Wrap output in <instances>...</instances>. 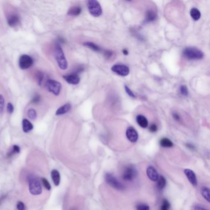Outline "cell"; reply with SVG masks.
Instances as JSON below:
<instances>
[{"instance_id": "6da1fadb", "label": "cell", "mask_w": 210, "mask_h": 210, "mask_svg": "<svg viewBox=\"0 0 210 210\" xmlns=\"http://www.w3.org/2000/svg\"><path fill=\"white\" fill-rule=\"evenodd\" d=\"M55 57L56 61L58 64L59 68L62 70H66L68 67V63L65 56L64 55V51L62 49L60 45L58 43L56 45L55 47Z\"/></svg>"}, {"instance_id": "7a4b0ae2", "label": "cell", "mask_w": 210, "mask_h": 210, "mask_svg": "<svg viewBox=\"0 0 210 210\" xmlns=\"http://www.w3.org/2000/svg\"><path fill=\"white\" fill-rule=\"evenodd\" d=\"M183 55L189 60H199L204 57L203 52L198 48L194 47H186L183 51Z\"/></svg>"}, {"instance_id": "3957f363", "label": "cell", "mask_w": 210, "mask_h": 210, "mask_svg": "<svg viewBox=\"0 0 210 210\" xmlns=\"http://www.w3.org/2000/svg\"><path fill=\"white\" fill-rule=\"evenodd\" d=\"M88 8L89 12L93 17H99L102 14V9L101 4L95 0H89L88 1Z\"/></svg>"}, {"instance_id": "277c9868", "label": "cell", "mask_w": 210, "mask_h": 210, "mask_svg": "<svg viewBox=\"0 0 210 210\" xmlns=\"http://www.w3.org/2000/svg\"><path fill=\"white\" fill-rule=\"evenodd\" d=\"M45 86L49 92L52 93L56 95H58L60 94L62 86L61 84L57 81L52 79L47 80L46 82Z\"/></svg>"}, {"instance_id": "5b68a950", "label": "cell", "mask_w": 210, "mask_h": 210, "mask_svg": "<svg viewBox=\"0 0 210 210\" xmlns=\"http://www.w3.org/2000/svg\"><path fill=\"white\" fill-rule=\"evenodd\" d=\"M105 179L107 183L112 187L113 188L117 189V190H124L125 189V186H124L120 181H119L115 176H113L112 174L107 173L105 176Z\"/></svg>"}, {"instance_id": "8992f818", "label": "cell", "mask_w": 210, "mask_h": 210, "mask_svg": "<svg viewBox=\"0 0 210 210\" xmlns=\"http://www.w3.org/2000/svg\"><path fill=\"white\" fill-rule=\"evenodd\" d=\"M29 191L33 195H40L42 193V187L40 181L36 179L31 178L29 180Z\"/></svg>"}, {"instance_id": "52a82bcc", "label": "cell", "mask_w": 210, "mask_h": 210, "mask_svg": "<svg viewBox=\"0 0 210 210\" xmlns=\"http://www.w3.org/2000/svg\"><path fill=\"white\" fill-rule=\"evenodd\" d=\"M111 69L114 73L121 76H126L130 73V69L128 66L123 64L114 65Z\"/></svg>"}, {"instance_id": "ba28073f", "label": "cell", "mask_w": 210, "mask_h": 210, "mask_svg": "<svg viewBox=\"0 0 210 210\" xmlns=\"http://www.w3.org/2000/svg\"><path fill=\"white\" fill-rule=\"evenodd\" d=\"M137 176V170L132 166H129L126 167L124 171L123 178L127 181H131L133 180Z\"/></svg>"}, {"instance_id": "9c48e42d", "label": "cell", "mask_w": 210, "mask_h": 210, "mask_svg": "<svg viewBox=\"0 0 210 210\" xmlns=\"http://www.w3.org/2000/svg\"><path fill=\"white\" fill-rule=\"evenodd\" d=\"M33 64V60L32 57L27 54H23L19 59V67L21 69L25 70L30 68Z\"/></svg>"}, {"instance_id": "30bf717a", "label": "cell", "mask_w": 210, "mask_h": 210, "mask_svg": "<svg viewBox=\"0 0 210 210\" xmlns=\"http://www.w3.org/2000/svg\"><path fill=\"white\" fill-rule=\"evenodd\" d=\"M126 136L128 139L131 142H136L138 140L139 135L135 128L133 127H128L126 131Z\"/></svg>"}, {"instance_id": "8fae6325", "label": "cell", "mask_w": 210, "mask_h": 210, "mask_svg": "<svg viewBox=\"0 0 210 210\" xmlns=\"http://www.w3.org/2000/svg\"><path fill=\"white\" fill-rule=\"evenodd\" d=\"M184 173L190 184L194 186L197 185V179L194 172L190 169L184 170Z\"/></svg>"}, {"instance_id": "7c38bea8", "label": "cell", "mask_w": 210, "mask_h": 210, "mask_svg": "<svg viewBox=\"0 0 210 210\" xmlns=\"http://www.w3.org/2000/svg\"><path fill=\"white\" fill-rule=\"evenodd\" d=\"M67 82L71 84H77L80 83V78L77 73H71L63 76Z\"/></svg>"}, {"instance_id": "4fadbf2b", "label": "cell", "mask_w": 210, "mask_h": 210, "mask_svg": "<svg viewBox=\"0 0 210 210\" xmlns=\"http://www.w3.org/2000/svg\"><path fill=\"white\" fill-rule=\"evenodd\" d=\"M147 174L149 178L152 181H157L159 178V175L156 170L152 166H149L147 168Z\"/></svg>"}, {"instance_id": "5bb4252c", "label": "cell", "mask_w": 210, "mask_h": 210, "mask_svg": "<svg viewBox=\"0 0 210 210\" xmlns=\"http://www.w3.org/2000/svg\"><path fill=\"white\" fill-rule=\"evenodd\" d=\"M136 121L138 125L143 128H146L149 125L147 119L142 115H138L136 117Z\"/></svg>"}, {"instance_id": "9a60e30c", "label": "cell", "mask_w": 210, "mask_h": 210, "mask_svg": "<svg viewBox=\"0 0 210 210\" xmlns=\"http://www.w3.org/2000/svg\"><path fill=\"white\" fill-rule=\"evenodd\" d=\"M71 105L69 103L65 104L64 106H61L60 107H59L58 109L57 110V111L56 112V115H64L66 113H67L68 112L70 111V110L71 109Z\"/></svg>"}, {"instance_id": "2e32d148", "label": "cell", "mask_w": 210, "mask_h": 210, "mask_svg": "<svg viewBox=\"0 0 210 210\" xmlns=\"http://www.w3.org/2000/svg\"><path fill=\"white\" fill-rule=\"evenodd\" d=\"M8 25L11 27H16L19 23V17L16 14L11 15L8 19Z\"/></svg>"}, {"instance_id": "e0dca14e", "label": "cell", "mask_w": 210, "mask_h": 210, "mask_svg": "<svg viewBox=\"0 0 210 210\" xmlns=\"http://www.w3.org/2000/svg\"><path fill=\"white\" fill-rule=\"evenodd\" d=\"M51 178L52 180H53V183L56 185H59L60 184V173L59 172L56 170H53L51 171Z\"/></svg>"}, {"instance_id": "ac0fdd59", "label": "cell", "mask_w": 210, "mask_h": 210, "mask_svg": "<svg viewBox=\"0 0 210 210\" xmlns=\"http://www.w3.org/2000/svg\"><path fill=\"white\" fill-rule=\"evenodd\" d=\"M82 12V8L80 6H72L68 11L67 14L71 16H78Z\"/></svg>"}, {"instance_id": "d6986e66", "label": "cell", "mask_w": 210, "mask_h": 210, "mask_svg": "<svg viewBox=\"0 0 210 210\" xmlns=\"http://www.w3.org/2000/svg\"><path fill=\"white\" fill-rule=\"evenodd\" d=\"M22 128L23 131L25 132H28L33 130V126L27 119H23L22 121Z\"/></svg>"}, {"instance_id": "ffe728a7", "label": "cell", "mask_w": 210, "mask_h": 210, "mask_svg": "<svg viewBox=\"0 0 210 210\" xmlns=\"http://www.w3.org/2000/svg\"><path fill=\"white\" fill-rule=\"evenodd\" d=\"M190 16L192 17V18L195 21H198L200 18L201 17V12H200V11L198 10V9L195 8L191 9V10L190 11Z\"/></svg>"}, {"instance_id": "44dd1931", "label": "cell", "mask_w": 210, "mask_h": 210, "mask_svg": "<svg viewBox=\"0 0 210 210\" xmlns=\"http://www.w3.org/2000/svg\"><path fill=\"white\" fill-rule=\"evenodd\" d=\"M156 18V14L154 11L149 10L147 11L145 14V19L146 22H150L154 21Z\"/></svg>"}, {"instance_id": "7402d4cb", "label": "cell", "mask_w": 210, "mask_h": 210, "mask_svg": "<svg viewBox=\"0 0 210 210\" xmlns=\"http://www.w3.org/2000/svg\"><path fill=\"white\" fill-rule=\"evenodd\" d=\"M160 144L161 147H166V148L172 147L173 146V142H172L170 139H169L168 138H166V137L162 138L160 141Z\"/></svg>"}, {"instance_id": "603a6c76", "label": "cell", "mask_w": 210, "mask_h": 210, "mask_svg": "<svg viewBox=\"0 0 210 210\" xmlns=\"http://www.w3.org/2000/svg\"><path fill=\"white\" fill-rule=\"evenodd\" d=\"M83 46L95 52H99L101 51V48H100L99 46L92 42H85L83 43Z\"/></svg>"}, {"instance_id": "cb8c5ba5", "label": "cell", "mask_w": 210, "mask_h": 210, "mask_svg": "<svg viewBox=\"0 0 210 210\" xmlns=\"http://www.w3.org/2000/svg\"><path fill=\"white\" fill-rule=\"evenodd\" d=\"M166 184V180L165 178L163 176H159L158 180H157V187H158V188L160 190H162L165 188Z\"/></svg>"}, {"instance_id": "d4e9b609", "label": "cell", "mask_w": 210, "mask_h": 210, "mask_svg": "<svg viewBox=\"0 0 210 210\" xmlns=\"http://www.w3.org/2000/svg\"><path fill=\"white\" fill-rule=\"evenodd\" d=\"M202 194L205 200H207L208 202H210L209 198V190L206 187H203L202 189Z\"/></svg>"}, {"instance_id": "484cf974", "label": "cell", "mask_w": 210, "mask_h": 210, "mask_svg": "<svg viewBox=\"0 0 210 210\" xmlns=\"http://www.w3.org/2000/svg\"><path fill=\"white\" fill-rule=\"evenodd\" d=\"M27 116L30 120H35L37 117V113L35 110L33 108H30L27 111Z\"/></svg>"}, {"instance_id": "4316f807", "label": "cell", "mask_w": 210, "mask_h": 210, "mask_svg": "<svg viewBox=\"0 0 210 210\" xmlns=\"http://www.w3.org/2000/svg\"><path fill=\"white\" fill-rule=\"evenodd\" d=\"M180 93L184 95V96H187L189 94V91L187 87L185 85H181L179 88Z\"/></svg>"}, {"instance_id": "83f0119b", "label": "cell", "mask_w": 210, "mask_h": 210, "mask_svg": "<svg viewBox=\"0 0 210 210\" xmlns=\"http://www.w3.org/2000/svg\"><path fill=\"white\" fill-rule=\"evenodd\" d=\"M171 207V205L168 200L164 199L163 203H162L160 210H169Z\"/></svg>"}, {"instance_id": "f1b7e54d", "label": "cell", "mask_w": 210, "mask_h": 210, "mask_svg": "<svg viewBox=\"0 0 210 210\" xmlns=\"http://www.w3.org/2000/svg\"><path fill=\"white\" fill-rule=\"evenodd\" d=\"M20 150H21L20 147L17 145H14L12 147V150L8 154V156H12V155L16 154V153H19L20 152Z\"/></svg>"}, {"instance_id": "f546056e", "label": "cell", "mask_w": 210, "mask_h": 210, "mask_svg": "<svg viewBox=\"0 0 210 210\" xmlns=\"http://www.w3.org/2000/svg\"><path fill=\"white\" fill-rule=\"evenodd\" d=\"M43 78H44V75L40 71H38V72L36 73V80H37V82L39 85H41L43 80Z\"/></svg>"}, {"instance_id": "4dcf8cb0", "label": "cell", "mask_w": 210, "mask_h": 210, "mask_svg": "<svg viewBox=\"0 0 210 210\" xmlns=\"http://www.w3.org/2000/svg\"><path fill=\"white\" fill-rule=\"evenodd\" d=\"M42 180V183L43 184V185L45 186V187L48 190H50L51 189V184L50 183H49V181L47 180L45 178H42L41 179Z\"/></svg>"}, {"instance_id": "1f68e13d", "label": "cell", "mask_w": 210, "mask_h": 210, "mask_svg": "<svg viewBox=\"0 0 210 210\" xmlns=\"http://www.w3.org/2000/svg\"><path fill=\"white\" fill-rule=\"evenodd\" d=\"M137 210H149L150 207L146 204H139L137 205L136 207Z\"/></svg>"}, {"instance_id": "d6a6232c", "label": "cell", "mask_w": 210, "mask_h": 210, "mask_svg": "<svg viewBox=\"0 0 210 210\" xmlns=\"http://www.w3.org/2000/svg\"><path fill=\"white\" fill-rule=\"evenodd\" d=\"M4 108V99L1 94H0V114L2 113Z\"/></svg>"}, {"instance_id": "836d02e7", "label": "cell", "mask_w": 210, "mask_h": 210, "mask_svg": "<svg viewBox=\"0 0 210 210\" xmlns=\"http://www.w3.org/2000/svg\"><path fill=\"white\" fill-rule=\"evenodd\" d=\"M125 91H126V93H127L129 95H130V97H133V98H135V97H136V95H135V94H134V93H133V92L130 89V88L128 86H126V85H125Z\"/></svg>"}, {"instance_id": "e575fe53", "label": "cell", "mask_w": 210, "mask_h": 210, "mask_svg": "<svg viewBox=\"0 0 210 210\" xmlns=\"http://www.w3.org/2000/svg\"><path fill=\"white\" fill-rule=\"evenodd\" d=\"M40 101V96L38 94H36L34 96H33L32 100V102L33 104H37Z\"/></svg>"}, {"instance_id": "d590c367", "label": "cell", "mask_w": 210, "mask_h": 210, "mask_svg": "<svg viewBox=\"0 0 210 210\" xmlns=\"http://www.w3.org/2000/svg\"><path fill=\"white\" fill-rule=\"evenodd\" d=\"M7 110L9 113H12L14 112V106L11 103H8L7 105Z\"/></svg>"}, {"instance_id": "8d00e7d4", "label": "cell", "mask_w": 210, "mask_h": 210, "mask_svg": "<svg viewBox=\"0 0 210 210\" xmlns=\"http://www.w3.org/2000/svg\"><path fill=\"white\" fill-rule=\"evenodd\" d=\"M17 208L18 210H25L24 203L22 202H19L17 204Z\"/></svg>"}, {"instance_id": "74e56055", "label": "cell", "mask_w": 210, "mask_h": 210, "mask_svg": "<svg viewBox=\"0 0 210 210\" xmlns=\"http://www.w3.org/2000/svg\"><path fill=\"white\" fill-rule=\"evenodd\" d=\"M149 131L152 132H155L157 131V126L155 124H152L149 128Z\"/></svg>"}, {"instance_id": "f35d334b", "label": "cell", "mask_w": 210, "mask_h": 210, "mask_svg": "<svg viewBox=\"0 0 210 210\" xmlns=\"http://www.w3.org/2000/svg\"><path fill=\"white\" fill-rule=\"evenodd\" d=\"M104 56L106 58H110L112 56V52L110 51H106L104 52Z\"/></svg>"}, {"instance_id": "ab89813d", "label": "cell", "mask_w": 210, "mask_h": 210, "mask_svg": "<svg viewBox=\"0 0 210 210\" xmlns=\"http://www.w3.org/2000/svg\"><path fill=\"white\" fill-rule=\"evenodd\" d=\"M173 117L174 118V120H177V121L180 120V117H179V115L177 113H173Z\"/></svg>"}, {"instance_id": "60d3db41", "label": "cell", "mask_w": 210, "mask_h": 210, "mask_svg": "<svg viewBox=\"0 0 210 210\" xmlns=\"http://www.w3.org/2000/svg\"><path fill=\"white\" fill-rule=\"evenodd\" d=\"M194 210H208V209L205 208L201 206H196L194 208Z\"/></svg>"}, {"instance_id": "b9f144b4", "label": "cell", "mask_w": 210, "mask_h": 210, "mask_svg": "<svg viewBox=\"0 0 210 210\" xmlns=\"http://www.w3.org/2000/svg\"><path fill=\"white\" fill-rule=\"evenodd\" d=\"M123 54H124V55L126 56V55H128V50H127V49H123Z\"/></svg>"}]
</instances>
